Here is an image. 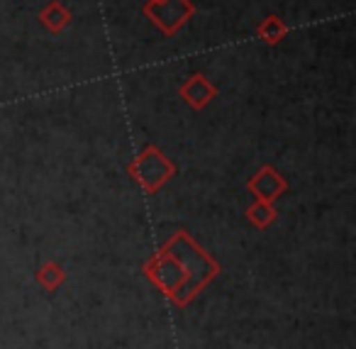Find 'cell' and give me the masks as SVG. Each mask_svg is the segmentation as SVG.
<instances>
[{
  "instance_id": "obj_1",
  "label": "cell",
  "mask_w": 356,
  "mask_h": 349,
  "mask_svg": "<svg viewBox=\"0 0 356 349\" xmlns=\"http://www.w3.org/2000/svg\"><path fill=\"white\" fill-rule=\"evenodd\" d=\"M222 266L188 235V230H176L168 242L152 254L142 266V274L178 308H186Z\"/></svg>"
},
{
  "instance_id": "obj_2",
  "label": "cell",
  "mask_w": 356,
  "mask_h": 349,
  "mask_svg": "<svg viewBox=\"0 0 356 349\" xmlns=\"http://www.w3.org/2000/svg\"><path fill=\"white\" fill-rule=\"evenodd\" d=\"M127 173L144 193L154 196V193H159L173 176H176V164H173L156 144H147V147L127 164Z\"/></svg>"
},
{
  "instance_id": "obj_3",
  "label": "cell",
  "mask_w": 356,
  "mask_h": 349,
  "mask_svg": "<svg viewBox=\"0 0 356 349\" xmlns=\"http://www.w3.org/2000/svg\"><path fill=\"white\" fill-rule=\"evenodd\" d=\"M142 13L163 37H173L193 20L195 6L193 0H147Z\"/></svg>"
},
{
  "instance_id": "obj_4",
  "label": "cell",
  "mask_w": 356,
  "mask_h": 349,
  "mask_svg": "<svg viewBox=\"0 0 356 349\" xmlns=\"http://www.w3.org/2000/svg\"><path fill=\"white\" fill-rule=\"evenodd\" d=\"M247 188L257 201H268V203H276L283 193L288 191V181L276 166L271 164H264L257 173L247 181Z\"/></svg>"
},
{
  "instance_id": "obj_5",
  "label": "cell",
  "mask_w": 356,
  "mask_h": 349,
  "mask_svg": "<svg viewBox=\"0 0 356 349\" xmlns=\"http://www.w3.org/2000/svg\"><path fill=\"white\" fill-rule=\"evenodd\" d=\"M178 95H181L193 110H205L218 98V86L205 74H191L184 84L178 86Z\"/></svg>"
},
{
  "instance_id": "obj_6",
  "label": "cell",
  "mask_w": 356,
  "mask_h": 349,
  "mask_svg": "<svg viewBox=\"0 0 356 349\" xmlns=\"http://www.w3.org/2000/svg\"><path fill=\"white\" fill-rule=\"evenodd\" d=\"M40 22L51 35H59V32H64L66 27L74 22V13H71L61 0H49L40 10Z\"/></svg>"
},
{
  "instance_id": "obj_7",
  "label": "cell",
  "mask_w": 356,
  "mask_h": 349,
  "mask_svg": "<svg viewBox=\"0 0 356 349\" xmlns=\"http://www.w3.org/2000/svg\"><path fill=\"white\" fill-rule=\"evenodd\" d=\"M288 35H291V27H288V22L283 20V17H278L276 13H268V15L257 25V37L268 47L281 45Z\"/></svg>"
},
{
  "instance_id": "obj_8",
  "label": "cell",
  "mask_w": 356,
  "mask_h": 349,
  "mask_svg": "<svg viewBox=\"0 0 356 349\" xmlns=\"http://www.w3.org/2000/svg\"><path fill=\"white\" fill-rule=\"evenodd\" d=\"M244 215H247V220L252 222L257 230H266V227H271L273 222H276L278 210H276V205L268 201H254L252 205L247 208Z\"/></svg>"
},
{
  "instance_id": "obj_9",
  "label": "cell",
  "mask_w": 356,
  "mask_h": 349,
  "mask_svg": "<svg viewBox=\"0 0 356 349\" xmlns=\"http://www.w3.org/2000/svg\"><path fill=\"white\" fill-rule=\"evenodd\" d=\"M35 279L44 290H59L61 286L66 284V271L61 269L56 261H44V264L37 269Z\"/></svg>"
}]
</instances>
